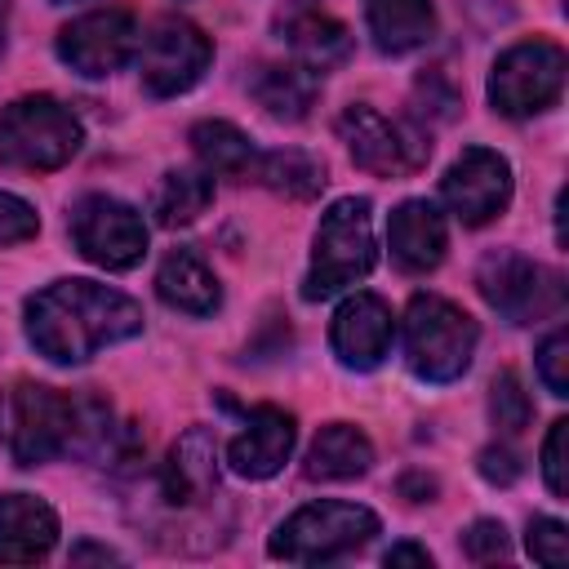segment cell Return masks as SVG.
<instances>
[{
    "instance_id": "obj_6",
    "label": "cell",
    "mask_w": 569,
    "mask_h": 569,
    "mask_svg": "<svg viewBox=\"0 0 569 569\" xmlns=\"http://www.w3.org/2000/svg\"><path fill=\"white\" fill-rule=\"evenodd\" d=\"M89 413L93 405L84 400H71L40 382H22L13 396V462L36 467L76 449L84 436H102V427H93Z\"/></svg>"
},
{
    "instance_id": "obj_25",
    "label": "cell",
    "mask_w": 569,
    "mask_h": 569,
    "mask_svg": "<svg viewBox=\"0 0 569 569\" xmlns=\"http://www.w3.org/2000/svg\"><path fill=\"white\" fill-rule=\"evenodd\" d=\"M191 151L204 173H222V178H249L253 156H258L253 142L227 120H200L191 129Z\"/></svg>"
},
{
    "instance_id": "obj_29",
    "label": "cell",
    "mask_w": 569,
    "mask_h": 569,
    "mask_svg": "<svg viewBox=\"0 0 569 569\" xmlns=\"http://www.w3.org/2000/svg\"><path fill=\"white\" fill-rule=\"evenodd\" d=\"M565 365H569V333L556 329V333H547V342L538 347V378L547 382L551 396H569V373H565Z\"/></svg>"
},
{
    "instance_id": "obj_19",
    "label": "cell",
    "mask_w": 569,
    "mask_h": 569,
    "mask_svg": "<svg viewBox=\"0 0 569 569\" xmlns=\"http://www.w3.org/2000/svg\"><path fill=\"white\" fill-rule=\"evenodd\" d=\"M164 498L178 507V502H200L213 493L218 485V445L204 427H191L173 449H169V462H164Z\"/></svg>"
},
{
    "instance_id": "obj_34",
    "label": "cell",
    "mask_w": 569,
    "mask_h": 569,
    "mask_svg": "<svg viewBox=\"0 0 569 569\" xmlns=\"http://www.w3.org/2000/svg\"><path fill=\"white\" fill-rule=\"evenodd\" d=\"M387 565H431V551L427 547H413V542H396L387 551Z\"/></svg>"
},
{
    "instance_id": "obj_3",
    "label": "cell",
    "mask_w": 569,
    "mask_h": 569,
    "mask_svg": "<svg viewBox=\"0 0 569 569\" xmlns=\"http://www.w3.org/2000/svg\"><path fill=\"white\" fill-rule=\"evenodd\" d=\"M378 533V516L360 502H307L298 507L267 542L276 560L289 565H329L360 551Z\"/></svg>"
},
{
    "instance_id": "obj_36",
    "label": "cell",
    "mask_w": 569,
    "mask_h": 569,
    "mask_svg": "<svg viewBox=\"0 0 569 569\" xmlns=\"http://www.w3.org/2000/svg\"><path fill=\"white\" fill-rule=\"evenodd\" d=\"M4 27H9V0H0V53H4Z\"/></svg>"
},
{
    "instance_id": "obj_7",
    "label": "cell",
    "mask_w": 569,
    "mask_h": 569,
    "mask_svg": "<svg viewBox=\"0 0 569 569\" xmlns=\"http://www.w3.org/2000/svg\"><path fill=\"white\" fill-rule=\"evenodd\" d=\"M565 89V49L551 40L511 44L489 71V102L502 116H538Z\"/></svg>"
},
{
    "instance_id": "obj_9",
    "label": "cell",
    "mask_w": 569,
    "mask_h": 569,
    "mask_svg": "<svg viewBox=\"0 0 569 569\" xmlns=\"http://www.w3.org/2000/svg\"><path fill=\"white\" fill-rule=\"evenodd\" d=\"M476 284H480L485 302L493 311H502L511 325H538L565 307L560 271H551L533 258H520V253H489L480 262Z\"/></svg>"
},
{
    "instance_id": "obj_23",
    "label": "cell",
    "mask_w": 569,
    "mask_h": 569,
    "mask_svg": "<svg viewBox=\"0 0 569 569\" xmlns=\"http://www.w3.org/2000/svg\"><path fill=\"white\" fill-rule=\"evenodd\" d=\"M316 93H320V80H316V71L302 67V62L258 67V76H253V98H258V107H262L267 116H276V120H302V116L311 111Z\"/></svg>"
},
{
    "instance_id": "obj_15",
    "label": "cell",
    "mask_w": 569,
    "mask_h": 569,
    "mask_svg": "<svg viewBox=\"0 0 569 569\" xmlns=\"http://www.w3.org/2000/svg\"><path fill=\"white\" fill-rule=\"evenodd\" d=\"M293 440H298L293 413H284V409H276V405H258V409L244 418L240 436L227 445V462H231V471L244 476V480H267V476H276V471L289 462Z\"/></svg>"
},
{
    "instance_id": "obj_13",
    "label": "cell",
    "mask_w": 569,
    "mask_h": 569,
    "mask_svg": "<svg viewBox=\"0 0 569 569\" xmlns=\"http://www.w3.org/2000/svg\"><path fill=\"white\" fill-rule=\"evenodd\" d=\"M440 196L458 213V222L485 227L511 200V164L489 147H467L440 178Z\"/></svg>"
},
{
    "instance_id": "obj_33",
    "label": "cell",
    "mask_w": 569,
    "mask_h": 569,
    "mask_svg": "<svg viewBox=\"0 0 569 569\" xmlns=\"http://www.w3.org/2000/svg\"><path fill=\"white\" fill-rule=\"evenodd\" d=\"M480 476H485V480H493V485H511V480L520 476V462H516V453H511V449L489 445V449H480Z\"/></svg>"
},
{
    "instance_id": "obj_12",
    "label": "cell",
    "mask_w": 569,
    "mask_h": 569,
    "mask_svg": "<svg viewBox=\"0 0 569 569\" xmlns=\"http://www.w3.org/2000/svg\"><path fill=\"white\" fill-rule=\"evenodd\" d=\"M138 53V22L129 9H93L58 31V58L80 76H111Z\"/></svg>"
},
{
    "instance_id": "obj_35",
    "label": "cell",
    "mask_w": 569,
    "mask_h": 569,
    "mask_svg": "<svg viewBox=\"0 0 569 569\" xmlns=\"http://www.w3.org/2000/svg\"><path fill=\"white\" fill-rule=\"evenodd\" d=\"M71 560H76V565H80V560H102V565H107V560H120V556H116L111 547H93V542H80V547L71 551Z\"/></svg>"
},
{
    "instance_id": "obj_27",
    "label": "cell",
    "mask_w": 569,
    "mask_h": 569,
    "mask_svg": "<svg viewBox=\"0 0 569 569\" xmlns=\"http://www.w3.org/2000/svg\"><path fill=\"white\" fill-rule=\"evenodd\" d=\"M489 413H493V422L507 431V436H516V431H525L529 427V396L520 391V378L516 373H498L493 378V387H489Z\"/></svg>"
},
{
    "instance_id": "obj_5",
    "label": "cell",
    "mask_w": 569,
    "mask_h": 569,
    "mask_svg": "<svg viewBox=\"0 0 569 569\" xmlns=\"http://www.w3.org/2000/svg\"><path fill=\"white\" fill-rule=\"evenodd\" d=\"M476 320L449 298L418 293L405 311V356L409 369L427 382H453L467 373L476 351Z\"/></svg>"
},
{
    "instance_id": "obj_2",
    "label": "cell",
    "mask_w": 569,
    "mask_h": 569,
    "mask_svg": "<svg viewBox=\"0 0 569 569\" xmlns=\"http://www.w3.org/2000/svg\"><path fill=\"white\" fill-rule=\"evenodd\" d=\"M373 222H369V200L365 196H347L333 200L316 227V249H311V267L302 280V298L320 302L356 280H365L373 271Z\"/></svg>"
},
{
    "instance_id": "obj_18",
    "label": "cell",
    "mask_w": 569,
    "mask_h": 569,
    "mask_svg": "<svg viewBox=\"0 0 569 569\" xmlns=\"http://www.w3.org/2000/svg\"><path fill=\"white\" fill-rule=\"evenodd\" d=\"M387 240H391V258L405 267V271H431L440 267L445 258V244H449V231H445V218L436 204L427 200H405L391 222H387Z\"/></svg>"
},
{
    "instance_id": "obj_32",
    "label": "cell",
    "mask_w": 569,
    "mask_h": 569,
    "mask_svg": "<svg viewBox=\"0 0 569 569\" xmlns=\"http://www.w3.org/2000/svg\"><path fill=\"white\" fill-rule=\"evenodd\" d=\"M40 231V218L27 200L0 191V244H18V240H31Z\"/></svg>"
},
{
    "instance_id": "obj_20",
    "label": "cell",
    "mask_w": 569,
    "mask_h": 569,
    "mask_svg": "<svg viewBox=\"0 0 569 569\" xmlns=\"http://www.w3.org/2000/svg\"><path fill=\"white\" fill-rule=\"evenodd\" d=\"M373 467V445L360 427L351 422H329L316 431L311 449H307V480H356Z\"/></svg>"
},
{
    "instance_id": "obj_28",
    "label": "cell",
    "mask_w": 569,
    "mask_h": 569,
    "mask_svg": "<svg viewBox=\"0 0 569 569\" xmlns=\"http://www.w3.org/2000/svg\"><path fill=\"white\" fill-rule=\"evenodd\" d=\"M529 556H533L538 565L560 569V565L569 560V533H565V525L551 520V516H538V520L529 525Z\"/></svg>"
},
{
    "instance_id": "obj_14",
    "label": "cell",
    "mask_w": 569,
    "mask_h": 569,
    "mask_svg": "<svg viewBox=\"0 0 569 569\" xmlns=\"http://www.w3.org/2000/svg\"><path fill=\"white\" fill-rule=\"evenodd\" d=\"M391 338H396V320L378 293H351L329 329V342L347 369H378L391 351Z\"/></svg>"
},
{
    "instance_id": "obj_21",
    "label": "cell",
    "mask_w": 569,
    "mask_h": 569,
    "mask_svg": "<svg viewBox=\"0 0 569 569\" xmlns=\"http://www.w3.org/2000/svg\"><path fill=\"white\" fill-rule=\"evenodd\" d=\"M365 18L382 53H409L436 36L431 0H365Z\"/></svg>"
},
{
    "instance_id": "obj_30",
    "label": "cell",
    "mask_w": 569,
    "mask_h": 569,
    "mask_svg": "<svg viewBox=\"0 0 569 569\" xmlns=\"http://www.w3.org/2000/svg\"><path fill=\"white\" fill-rule=\"evenodd\" d=\"M565 445H569V422H551L547 440H542V476H547V489L556 498H569V462H565Z\"/></svg>"
},
{
    "instance_id": "obj_8",
    "label": "cell",
    "mask_w": 569,
    "mask_h": 569,
    "mask_svg": "<svg viewBox=\"0 0 569 569\" xmlns=\"http://www.w3.org/2000/svg\"><path fill=\"white\" fill-rule=\"evenodd\" d=\"M338 138L347 142L351 160L369 173H382V178H405V173H418L431 156V142L427 133H418L413 124L405 120H391L382 111H373L369 102H351L342 107L338 116Z\"/></svg>"
},
{
    "instance_id": "obj_1",
    "label": "cell",
    "mask_w": 569,
    "mask_h": 569,
    "mask_svg": "<svg viewBox=\"0 0 569 569\" xmlns=\"http://www.w3.org/2000/svg\"><path fill=\"white\" fill-rule=\"evenodd\" d=\"M138 329L142 307L93 280H53L27 298V338L53 365H80Z\"/></svg>"
},
{
    "instance_id": "obj_31",
    "label": "cell",
    "mask_w": 569,
    "mask_h": 569,
    "mask_svg": "<svg viewBox=\"0 0 569 569\" xmlns=\"http://www.w3.org/2000/svg\"><path fill=\"white\" fill-rule=\"evenodd\" d=\"M462 551H467L476 565H489V560H507V556H511V542H507V529H502V520H476V525L462 533Z\"/></svg>"
},
{
    "instance_id": "obj_16",
    "label": "cell",
    "mask_w": 569,
    "mask_h": 569,
    "mask_svg": "<svg viewBox=\"0 0 569 569\" xmlns=\"http://www.w3.org/2000/svg\"><path fill=\"white\" fill-rule=\"evenodd\" d=\"M276 31L311 71H325L351 53V31L333 13H325L320 0H284V9L276 13Z\"/></svg>"
},
{
    "instance_id": "obj_24",
    "label": "cell",
    "mask_w": 569,
    "mask_h": 569,
    "mask_svg": "<svg viewBox=\"0 0 569 569\" xmlns=\"http://www.w3.org/2000/svg\"><path fill=\"white\" fill-rule=\"evenodd\" d=\"M249 178H258L262 187H271V191H280V196H289V200H316L320 191H325V160H316V156H307V151H262V156H253V169H249Z\"/></svg>"
},
{
    "instance_id": "obj_4",
    "label": "cell",
    "mask_w": 569,
    "mask_h": 569,
    "mask_svg": "<svg viewBox=\"0 0 569 569\" xmlns=\"http://www.w3.org/2000/svg\"><path fill=\"white\" fill-rule=\"evenodd\" d=\"M80 151V120L49 93L18 98L0 111V164L49 173Z\"/></svg>"
},
{
    "instance_id": "obj_26",
    "label": "cell",
    "mask_w": 569,
    "mask_h": 569,
    "mask_svg": "<svg viewBox=\"0 0 569 569\" xmlns=\"http://www.w3.org/2000/svg\"><path fill=\"white\" fill-rule=\"evenodd\" d=\"M209 200H213V173H204V169H169L160 178V187H156L151 209H156V218L164 227H187L209 209Z\"/></svg>"
},
{
    "instance_id": "obj_10",
    "label": "cell",
    "mask_w": 569,
    "mask_h": 569,
    "mask_svg": "<svg viewBox=\"0 0 569 569\" xmlns=\"http://www.w3.org/2000/svg\"><path fill=\"white\" fill-rule=\"evenodd\" d=\"M71 240L89 262L107 271H129L147 253V222L133 204L116 196H84L71 209Z\"/></svg>"
},
{
    "instance_id": "obj_22",
    "label": "cell",
    "mask_w": 569,
    "mask_h": 569,
    "mask_svg": "<svg viewBox=\"0 0 569 569\" xmlns=\"http://www.w3.org/2000/svg\"><path fill=\"white\" fill-rule=\"evenodd\" d=\"M156 293H160L169 307L187 311V316H209V311H218V302H222V289H218L213 271H209L191 249H173V253L160 262V271H156Z\"/></svg>"
},
{
    "instance_id": "obj_11",
    "label": "cell",
    "mask_w": 569,
    "mask_h": 569,
    "mask_svg": "<svg viewBox=\"0 0 569 569\" xmlns=\"http://www.w3.org/2000/svg\"><path fill=\"white\" fill-rule=\"evenodd\" d=\"M213 58L209 36L187 22V18H160L147 36H138V67H142V84L160 98L187 93L204 67Z\"/></svg>"
},
{
    "instance_id": "obj_17",
    "label": "cell",
    "mask_w": 569,
    "mask_h": 569,
    "mask_svg": "<svg viewBox=\"0 0 569 569\" xmlns=\"http://www.w3.org/2000/svg\"><path fill=\"white\" fill-rule=\"evenodd\" d=\"M58 542V516L31 493L0 498V565H36Z\"/></svg>"
}]
</instances>
